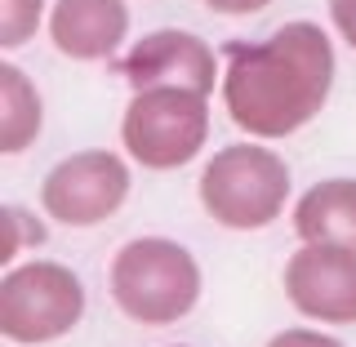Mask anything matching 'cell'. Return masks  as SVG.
<instances>
[{
    "instance_id": "cell-11",
    "label": "cell",
    "mask_w": 356,
    "mask_h": 347,
    "mask_svg": "<svg viewBox=\"0 0 356 347\" xmlns=\"http://www.w3.org/2000/svg\"><path fill=\"white\" fill-rule=\"evenodd\" d=\"M44 125V103L40 89L22 67L0 63V152L18 156L36 143V134Z\"/></svg>"
},
{
    "instance_id": "cell-15",
    "label": "cell",
    "mask_w": 356,
    "mask_h": 347,
    "mask_svg": "<svg viewBox=\"0 0 356 347\" xmlns=\"http://www.w3.org/2000/svg\"><path fill=\"white\" fill-rule=\"evenodd\" d=\"M330 22H334V31L356 49V0H330Z\"/></svg>"
},
{
    "instance_id": "cell-12",
    "label": "cell",
    "mask_w": 356,
    "mask_h": 347,
    "mask_svg": "<svg viewBox=\"0 0 356 347\" xmlns=\"http://www.w3.org/2000/svg\"><path fill=\"white\" fill-rule=\"evenodd\" d=\"M36 245H44V223L31 214V209L22 205H0V263L14 267V259L22 250H36Z\"/></svg>"
},
{
    "instance_id": "cell-14",
    "label": "cell",
    "mask_w": 356,
    "mask_h": 347,
    "mask_svg": "<svg viewBox=\"0 0 356 347\" xmlns=\"http://www.w3.org/2000/svg\"><path fill=\"white\" fill-rule=\"evenodd\" d=\"M267 347H343L334 334L316 330V325H294V330H281L267 339Z\"/></svg>"
},
{
    "instance_id": "cell-5",
    "label": "cell",
    "mask_w": 356,
    "mask_h": 347,
    "mask_svg": "<svg viewBox=\"0 0 356 347\" xmlns=\"http://www.w3.org/2000/svg\"><path fill=\"white\" fill-rule=\"evenodd\" d=\"M85 316V281L63 263H18L0 281V339L40 347L72 334Z\"/></svg>"
},
{
    "instance_id": "cell-3",
    "label": "cell",
    "mask_w": 356,
    "mask_h": 347,
    "mask_svg": "<svg viewBox=\"0 0 356 347\" xmlns=\"http://www.w3.org/2000/svg\"><path fill=\"white\" fill-rule=\"evenodd\" d=\"M200 205L232 232L272 227L289 205V165L267 143H232L200 170Z\"/></svg>"
},
{
    "instance_id": "cell-17",
    "label": "cell",
    "mask_w": 356,
    "mask_h": 347,
    "mask_svg": "<svg viewBox=\"0 0 356 347\" xmlns=\"http://www.w3.org/2000/svg\"><path fill=\"white\" fill-rule=\"evenodd\" d=\"M174 347H187V343H174Z\"/></svg>"
},
{
    "instance_id": "cell-1",
    "label": "cell",
    "mask_w": 356,
    "mask_h": 347,
    "mask_svg": "<svg viewBox=\"0 0 356 347\" xmlns=\"http://www.w3.org/2000/svg\"><path fill=\"white\" fill-rule=\"evenodd\" d=\"M334 40L316 22H285L259 45H232L222 103L250 138H289L321 116L334 89Z\"/></svg>"
},
{
    "instance_id": "cell-2",
    "label": "cell",
    "mask_w": 356,
    "mask_h": 347,
    "mask_svg": "<svg viewBox=\"0 0 356 347\" xmlns=\"http://www.w3.org/2000/svg\"><path fill=\"white\" fill-rule=\"evenodd\" d=\"M111 303L138 325H174L200 303V263L170 236H138L111 259Z\"/></svg>"
},
{
    "instance_id": "cell-8",
    "label": "cell",
    "mask_w": 356,
    "mask_h": 347,
    "mask_svg": "<svg viewBox=\"0 0 356 347\" xmlns=\"http://www.w3.org/2000/svg\"><path fill=\"white\" fill-rule=\"evenodd\" d=\"M285 298L316 325H356V254L298 245L285 263Z\"/></svg>"
},
{
    "instance_id": "cell-13",
    "label": "cell",
    "mask_w": 356,
    "mask_h": 347,
    "mask_svg": "<svg viewBox=\"0 0 356 347\" xmlns=\"http://www.w3.org/2000/svg\"><path fill=\"white\" fill-rule=\"evenodd\" d=\"M44 22V0H0V49H18Z\"/></svg>"
},
{
    "instance_id": "cell-6",
    "label": "cell",
    "mask_w": 356,
    "mask_h": 347,
    "mask_svg": "<svg viewBox=\"0 0 356 347\" xmlns=\"http://www.w3.org/2000/svg\"><path fill=\"white\" fill-rule=\"evenodd\" d=\"M129 200V165L107 147L72 152L44 174L40 209L63 227H98Z\"/></svg>"
},
{
    "instance_id": "cell-7",
    "label": "cell",
    "mask_w": 356,
    "mask_h": 347,
    "mask_svg": "<svg viewBox=\"0 0 356 347\" xmlns=\"http://www.w3.org/2000/svg\"><path fill=\"white\" fill-rule=\"evenodd\" d=\"M120 76L129 81L134 94L138 89H196V94H214V85H222V63H218L214 45L200 40L196 31L161 27L125 49Z\"/></svg>"
},
{
    "instance_id": "cell-16",
    "label": "cell",
    "mask_w": 356,
    "mask_h": 347,
    "mask_svg": "<svg viewBox=\"0 0 356 347\" xmlns=\"http://www.w3.org/2000/svg\"><path fill=\"white\" fill-rule=\"evenodd\" d=\"M272 0H205V9H214V14H227V18H245V14H259L267 9Z\"/></svg>"
},
{
    "instance_id": "cell-4",
    "label": "cell",
    "mask_w": 356,
    "mask_h": 347,
    "mask_svg": "<svg viewBox=\"0 0 356 347\" xmlns=\"http://www.w3.org/2000/svg\"><path fill=\"white\" fill-rule=\"evenodd\" d=\"M209 138V94L196 89H138L120 116L125 156L143 170H183Z\"/></svg>"
},
{
    "instance_id": "cell-9",
    "label": "cell",
    "mask_w": 356,
    "mask_h": 347,
    "mask_svg": "<svg viewBox=\"0 0 356 347\" xmlns=\"http://www.w3.org/2000/svg\"><path fill=\"white\" fill-rule=\"evenodd\" d=\"M49 40L76 63H107L129 40V5L125 0H54Z\"/></svg>"
},
{
    "instance_id": "cell-10",
    "label": "cell",
    "mask_w": 356,
    "mask_h": 347,
    "mask_svg": "<svg viewBox=\"0 0 356 347\" xmlns=\"http://www.w3.org/2000/svg\"><path fill=\"white\" fill-rule=\"evenodd\" d=\"M294 232L303 245L356 254V178H321L294 200Z\"/></svg>"
}]
</instances>
